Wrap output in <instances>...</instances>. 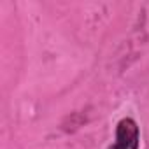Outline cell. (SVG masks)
<instances>
[{"instance_id": "obj_1", "label": "cell", "mask_w": 149, "mask_h": 149, "mask_svg": "<svg viewBox=\"0 0 149 149\" xmlns=\"http://www.w3.org/2000/svg\"><path fill=\"white\" fill-rule=\"evenodd\" d=\"M140 132L132 118H123L116 126V140L109 149H139Z\"/></svg>"}]
</instances>
